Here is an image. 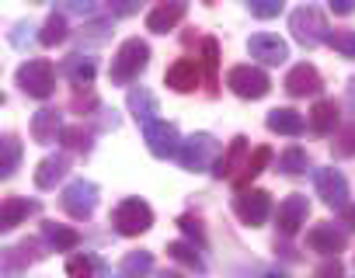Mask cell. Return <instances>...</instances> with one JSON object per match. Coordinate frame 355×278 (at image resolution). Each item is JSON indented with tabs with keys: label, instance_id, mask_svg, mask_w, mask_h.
Listing matches in <instances>:
<instances>
[{
	"label": "cell",
	"instance_id": "1",
	"mask_svg": "<svg viewBox=\"0 0 355 278\" xmlns=\"http://www.w3.org/2000/svg\"><path fill=\"white\" fill-rule=\"evenodd\" d=\"M146 63H150V46H146L143 39H125V42L119 46V53L112 56L108 77H112V84L129 87V84L146 70Z\"/></svg>",
	"mask_w": 355,
	"mask_h": 278
},
{
	"label": "cell",
	"instance_id": "2",
	"mask_svg": "<svg viewBox=\"0 0 355 278\" xmlns=\"http://www.w3.org/2000/svg\"><path fill=\"white\" fill-rule=\"evenodd\" d=\"M216 154H220L216 136H209V132H196V136H189L185 143H182L178 164H182L185 171H192V174H202V171L216 167V164H213V160H216Z\"/></svg>",
	"mask_w": 355,
	"mask_h": 278
},
{
	"label": "cell",
	"instance_id": "3",
	"mask_svg": "<svg viewBox=\"0 0 355 278\" xmlns=\"http://www.w3.org/2000/svg\"><path fill=\"white\" fill-rule=\"evenodd\" d=\"M289 32H293V39H296L300 46H306V49H313V46H320V42L331 39L327 18H324L317 8H296V11L289 15Z\"/></svg>",
	"mask_w": 355,
	"mask_h": 278
},
{
	"label": "cell",
	"instance_id": "4",
	"mask_svg": "<svg viewBox=\"0 0 355 278\" xmlns=\"http://www.w3.org/2000/svg\"><path fill=\"white\" fill-rule=\"evenodd\" d=\"M18 87L28 98H39V101L53 98V91H56V66L49 59H28V63H21L18 66Z\"/></svg>",
	"mask_w": 355,
	"mask_h": 278
},
{
	"label": "cell",
	"instance_id": "5",
	"mask_svg": "<svg viewBox=\"0 0 355 278\" xmlns=\"http://www.w3.org/2000/svg\"><path fill=\"white\" fill-rule=\"evenodd\" d=\"M112 226L122 237H139V233H146L153 226V209L143 198H122L112 209Z\"/></svg>",
	"mask_w": 355,
	"mask_h": 278
},
{
	"label": "cell",
	"instance_id": "6",
	"mask_svg": "<svg viewBox=\"0 0 355 278\" xmlns=\"http://www.w3.org/2000/svg\"><path fill=\"white\" fill-rule=\"evenodd\" d=\"M227 87H230L237 98H244V101H258V98H265V94L272 91V80H268V73H265L261 66L241 63V66H234V70L227 73Z\"/></svg>",
	"mask_w": 355,
	"mask_h": 278
},
{
	"label": "cell",
	"instance_id": "7",
	"mask_svg": "<svg viewBox=\"0 0 355 278\" xmlns=\"http://www.w3.org/2000/svg\"><path fill=\"white\" fill-rule=\"evenodd\" d=\"M143 143L150 147V154L157 160H167V157H178L182 154V136H178V125L174 122H146L143 125Z\"/></svg>",
	"mask_w": 355,
	"mask_h": 278
},
{
	"label": "cell",
	"instance_id": "8",
	"mask_svg": "<svg viewBox=\"0 0 355 278\" xmlns=\"http://www.w3.org/2000/svg\"><path fill=\"white\" fill-rule=\"evenodd\" d=\"M60 205H63V212L73 216V219H91L94 209H98V185H94V181H84V178L70 181V185L63 188V195H60Z\"/></svg>",
	"mask_w": 355,
	"mask_h": 278
},
{
	"label": "cell",
	"instance_id": "9",
	"mask_svg": "<svg viewBox=\"0 0 355 278\" xmlns=\"http://www.w3.org/2000/svg\"><path fill=\"white\" fill-rule=\"evenodd\" d=\"M345 243H348V237H345V230L334 226V223H317V226L306 230V247H310L313 254H324L327 261L338 257V254L345 250Z\"/></svg>",
	"mask_w": 355,
	"mask_h": 278
},
{
	"label": "cell",
	"instance_id": "10",
	"mask_svg": "<svg viewBox=\"0 0 355 278\" xmlns=\"http://www.w3.org/2000/svg\"><path fill=\"white\" fill-rule=\"evenodd\" d=\"M313 185H317V195L331 205V209H348V181L341 171L334 167H320L313 174Z\"/></svg>",
	"mask_w": 355,
	"mask_h": 278
},
{
	"label": "cell",
	"instance_id": "11",
	"mask_svg": "<svg viewBox=\"0 0 355 278\" xmlns=\"http://www.w3.org/2000/svg\"><path fill=\"white\" fill-rule=\"evenodd\" d=\"M234 212H237V219L244 223V226H261L265 219H268V212H272V198H268V192H241L237 198H234Z\"/></svg>",
	"mask_w": 355,
	"mask_h": 278
},
{
	"label": "cell",
	"instance_id": "12",
	"mask_svg": "<svg viewBox=\"0 0 355 278\" xmlns=\"http://www.w3.org/2000/svg\"><path fill=\"white\" fill-rule=\"evenodd\" d=\"M306 216H310V202H306V195H286V198L279 202L275 226H279L282 237H293V233H300V226L306 223Z\"/></svg>",
	"mask_w": 355,
	"mask_h": 278
},
{
	"label": "cell",
	"instance_id": "13",
	"mask_svg": "<svg viewBox=\"0 0 355 278\" xmlns=\"http://www.w3.org/2000/svg\"><path fill=\"white\" fill-rule=\"evenodd\" d=\"M199 80H202V66H199V59H189V56L174 59L167 66V73H164V84L171 91H178V94H192L199 87Z\"/></svg>",
	"mask_w": 355,
	"mask_h": 278
},
{
	"label": "cell",
	"instance_id": "14",
	"mask_svg": "<svg viewBox=\"0 0 355 278\" xmlns=\"http://www.w3.org/2000/svg\"><path fill=\"white\" fill-rule=\"evenodd\" d=\"M248 160H251V154H248V136H234V143H230L227 154L216 160L213 174H216L220 181H237Z\"/></svg>",
	"mask_w": 355,
	"mask_h": 278
},
{
	"label": "cell",
	"instance_id": "15",
	"mask_svg": "<svg viewBox=\"0 0 355 278\" xmlns=\"http://www.w3.org/2000/svg\"><path fill=\"white\" fill-rule=\"evenodd\" d=\"M248 53H251L258 63H265V66H279V63H286V59H289V46H286L279 35H268V32L251 35Z\"/></svg>",
	"mask_w": 355,
	"mask_h": 278
},
{
	"label": "cell",
	"instance_id": "16",
	"mask_svg": "<svg viewBox=\"0 0 355 278\" xmlns=\"http://www.w3.org/2000/svg\"><path fill=\"white\" fill-rule=\"evenodd\" d=\"M286 94L289 98H306V94H320V87H324V80H320V73H317V66H310V63H300V66H293L289 73H286Z\"/></svg>",
	"mask_w": 355,
	"mask_h": 278
},
{
	"label": "cell",
	"instance_id": "17",
	"mask_svg": "<svg viewBox=\"0 0 355 278\" xmlns=\"http://www.w3.org/2000/svg\"><path fill=\"white\" fill-rule=\"evenodd\" d=\"M63 129H67V125H63V118H60L56 108H42V111H35V118H32V139H35V143H42V147L63 139Z\"/></svg>",
	"mask_w": 355,
	"mask_h": 278
},
{
	"label": "cell",
	"instance_id": "18",
	"mask_svg": "<svg viewBox=\"0 0 355 278\" xmlns=\"http://www.w3.org/2000/svg\"><path fill=\"white\" fill-rule=\"evenodd\" d=\"M338 122H341V108H338V101L320 98V101L310 108V132H317V136H331V132L341 129Z\"/></svg>",
	"mask_w": 355,
	"mask_h": 278
},
{
	"label": "cell",
	"instance_id": "19",
	"mask_svg": "<svg viewBox=\"0 0 355 278\" xmlns=\"http://www.w3.org/2000/svg\"><path fill=\"white\" fill-rule=\"evenodd\" d=\"M185 15H189V4H182V0H174V4H157V8L146 15V28L157 32V35H167Z\"/></svg>",
	"mask_w": 355,
	"mask_h": 278
},
{
	"label": "cell",
	"instance_id": "20",
	"mask_svg": "<svg viewBox=\"0 0 355 278\" xmlns=\"http://www.w3.org/2000/svg\"><path fill=\"white\" fill-rule=\"evenodd\" d=\"M265 125H268V132H279V136H300L306 129V118L296 108H272Z\"/></svg>",
	"mask_w": 355,
	"mask_h": 278
},
{
	"label": "cell",
	"instance_id": "21",
	"mask_svg": "<svg viewBox=\"0 0 355 278\" xmlns=\"http://www.w3.org/2000/svg\"><path fill=\"white\" fill-rule=\"evenodd\" d=\"M32 212H39L35 202L21 198V195H8L4 205H0V230H15L18 223H25Z\"/></svg>",
	"mask_w": 355,
	"mask_h": 278
},
{
	"label": "cell",
	"instance_id": "22",
	"mask_svg": "<svg viewBox=\"0 0 355 278\" xmlns=\"http://www.w3.org/2000/svg\"><path fill=\"white\" fill-rule=\"evenodd\" d=\"M70 171V157L67 154H56V157H46L39 167H35V188H56Z\"/></svg>",
	"mask_w": 355,
	"mask_h": 278
},
{
	"label": "cell",
	"instance_id": "23",
	"mask_svg": "<svg viewBox=\"0 0 355 278\" xmlns=\"http://www.w3.org/2000/svg\"><path fill=\"white\" fill-rule=\"evenodd\" d=\"M42 237H46V243L53 247V250H73L77 243H80V233L73 230V226H63V223H53V219H46L42 223Z\"/></svg>",
	"mask_w": 355,
	"mask_h": 278
},
{
	"label": "cell",
	"instance_id": "24",
	"mask_svg": "<svg viewBox=\"0 0 355 278\" xmlns=\"http://www.w3.org/2000/svg\"><path fill=\"white\" fill-rule=\"evenodd\" d=\"M67 275L70 278H105L108 275V264L98 254H73L67 261Z\"/></svg>",
	"mask_w": 355,
	"mask_h": 278
},
{
	"label": "cell",
	"instance_id": "25",
	"mask_svg": "<svg viewBox=\"0 0 355 278\" xmlns=\"http://www.w3.org/2000/svg\"><path fill=\"white\" fill-rule=\"evenodd\" d=\"M94 73H98V66H94V59H87V56H70V59L63 63V77H67L73 87H87V84L94 80Z\"/></svg>",
	"mask_w": 355,
	"mask_h": 278
},
{
	"label": "cell",
	"instance_id": "26",
	"mask_svg": "<svg viewBox=\"0 0 355 278\" xmlns=\"http://www.w3.org/2000/svg\"><path fill=\"white\" fill-rule=\"evenodd\" d=\"M268 164H272V150H268V147H258V150L251 154V160L244 164V171H241V178L234 181V188H237V195H241V192H248V185H251V181H254V178H258V174H261V171L268 167Z\"/></svg>",
	"mask_w": 355,
	"mask_h": 278
},
{
	"label": "cell",
	"instance_id": "27",
	"mask_svg": "<svg viewBox=\"0 0 355 278\" xmlns=\"http://www.w3.org/2000/svg\"><path fill=\"white\" fill-rule=\"evenodd\" d=\"M125 101H129V111L136 115V122H143V125L153 122V115H157V98H153L146 87H132Z\"/></svg>",
	"mask_w": 355,
	"mask_h": 278
},
{
	"label": "cell",
	"instance_id": "28",
	"mask_svg": "<svg viewBox=\"0 0 355 278\" xmlns=\"http://www.w3.org/2000/svg\"><path fill=\"white\" fill-rule=\"evenodd\" d=\"M150 271H153V254L150 250H132V254H125L115 278H146Z\"/></svg>",
	"mask_w": 355,
	"mask_h": 278
},
{
	"label": "cell",
	"instance_id": "29",
	"mask_svg": "<svg viewBox=\"0 0 355 278\" xmlns=\"http://www.w3.org/2000/svg\"><path fill=\"white\" fill-rule=\"evenodd\" d=\"M21 164V143L18 136H4L0 139V178H11Z\"/></svg>",
	"mask_w": 355,
	"mask_h": 278
},
{
	"label": "cell",
	"instance_id": "30",
	"mask_svg": "<svg viewBox=\"0 0 355 278\" xmlns=\"http://www.w3.org/2000/svg\"><path fill=\"white\" fill-rule=\"evenodd\" d=\"M28 261H39L35 254H25V247H8V250H0V271H4V278H15Z\"/></svg>",
	"mask_w": 355,
	"mask_h": 278
},
{
	"label": "cell",
	"instance_id": "31",
	"mask_svg": "<svg viewBox=\"0 0 355 278\" xmlns=\"http://www.w3.org/2000/svg\"><path fill=\"white\" fill-rule=\"evenodd\" d=\"M202 66H206V84L209 91L220 87V42L216 39H206L202 42Z\"/></svg>",
	"mask_w": 355,
	"mask_h": 278
},
{
	"label": "cell",
	"instance_id": "32",
	"mask_svg": "<svg viewBox=\"0 0 355 278\" xmlns=\"http://www.w3.org/2000/svg\"><path fill=\"white\" fill-rule=\"evenodd\" d=\"M63 39H67V18H63L60 11H53V15L46 18L42 32H39V42H42V46H60Z\"/></svg>",
	"mask_w": 355,
	"mask_h": 278
},
{
	"label": "cell",
	"instance_id": "33",
	"mask_svg": "<svg viewBox=\"0 0 355 278\" xmlns=\"http://www.w3.org/2000/svg\"><path fill=\"white\" fill-rule=\"evenodd\" d=\"M306 167H310V157H306V150H303V147H289V150L279 157V171H282V174H289V178L303 174Z\"/></svg>",
	"mask_w": 355,
	"mask_h": 278
},
{
	"label": "cell",
	"instance_id": "34",
	"mask_svg": "<svg viewBox=\"0 0 355 278\" xmlns=\"http://www.w3.org/2000/svg\"><path fill=\"white\" fill-rule=\"evenodd\" d=\"M167 254H171L178 264H185V268H196V271H202V268H206V264H202V257H199V250H196L192 243H185V240L167 243Z\"/></svg>",
	"mask_w": 355,
	"mask_h": 278
},
{
	"label": "cell",
	"instance_id": "35",
	"mask_svg": "<svg viewBox=\"0 0 355 278\" xmlns=\"http://www.w3.org/2000/svg\"><path fill=\"white\" fill-rule=\"evenodd\" d=\"M60 143H63L67 150H73V154H91V132H87L84 125H67Z\"/></svg>",
	"mask_w": 355,
	"mask_h": 278
},
{
	"label": "cell",
	"instance_id": "36",
	"mask_svg": "<svg viewBox=\"0 0 355 278\" xmlns=\"http://www.w3.org/2000/svg\"><path fill=\"white\" fill-rule=\"evenodd\" d=\"M331 154H334V157H355V122H348V125H341V129L334 132Z\"/></svg>",
	"mask_w": 355,
	"mask_h": 278
},
{
	"label": "cell",
	"instance_id": "37",
	"mask_svg": "<svg viewBox=\"0 0 355 278\" xmlns=\"http://www.w3.org/2000/svg\"><path fill=\"white\" fill-rule=\"evenodd\" d=\"M327 46H331L334 53H341V56L355 59V28H345V32H331Z\"/></svg>",
	"mask_w": 355,
	"mask_h": 278
},
{
	"label": "cell",
	"instance_id": "38",
	"mask_svg": "<svg viewBox=\"0 0 355 278\" xmlns=\"http://www.w3.org/2000/svg\"><path fill=\"white\" fill-rule=\"evenodd\" d=\"M178 226H182L189 237H196L199 247H206V230H202V219L199 216H182V219H178Z\"/></svg>",
	"mask_w": 355,
	"mask_h": 278
},
{
	"label": "cell",
	"instance_id": "39",
	"mask_svg": "<svg viewBox=\"0 0 355 278\" xmlns=\"http://www.w3.org/2000/svg\"><path fill=\"white\" fill-rule=\"evenodd\" d=\"M251 15L254 18H275L279 11H282V4H279V0H251Z\"/></svg>",
	"mask_w": 355,
	"mask_h": 278
},
{
	"label": "cell",
	"instance_id": "40",
	"mask_svg": "<svg viewBox=\"0 0 355 278\" xmlns=\"http://www.w3.org/2000/svg\"><path fill=\"white\" fill-rule=\"evenodd\" d=\"M313 278H345V268H341L338 257H331V261H324V264L313 271Z\"/></svg>",
	"mask_w": 355,
	"mask_h": 278
},
{
	"label": "cell",
	"instance_id": "41",
	"mask_svg": "<svg viewBox=\"0 0 355 278\" xmlns=\"http://www.w3.org/2000/svg\"><path fill=\"white\" fill-rule=\"evenodd\" d=\"M331 11H334V15H345V18H348V15L355 11V0H331Z\"/></svg>",
	"mask_w": 355,
	"mask_h": 278
},
{
	"label": "cell",
	"instance_id": "42",
	"mask_svg": "<svg viewBox=\"0 0 355 278\" xmlns=\"http://www.w3.org/2000/svg\"><path fill=\"white\" fill-rule=\"evenodd\" d=\"M136 4H129V0H122V4H112V15H132Z\"/></svg>",
	"mask_w": 355,
	"mask_h": 278
},
{
	"label": "cell",
	"instance_id": "43",
	"mask_svg": "<svg viewBox=\"0 0 355 278\" xmlns=\"http://www.w3.org/2000/svg\"><path fill=\"white\" fill-rule=\"evenodd\" d=\"M341 223H345V226H355V205L341 209Z\"/></svg>",
	"mask_w": 355,
	"mask_h": 278
},
{
	"label": "cell",
	"instance_id": "44",
	"mask_svg": "<svg viewBox=\"0 0 355 278\" xmlns=\"http://www.w3.org/2000/svg\"><path fill=\"white\" fill-rule=\"evenodd\" d=\"M160 278H185V275H178V271H164Z\"/></svg>",
	"mask_w": 355,
	"mask_h": 278
},
{
	"label": "cell",
	"instance_id": "45",
	"mask_svg": "<svg viewBox=\"0 0 355 278\" xmlns=\"http://www.w3.org/2000/svg\"><path fill=\"white\" fill-rule=\"evenodd\" d=\"M268 278H286V275H268Z\"/></svg>",
	"mask_w": 355,
	"mask_h": 278
}]
</instances>
